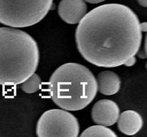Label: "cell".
<instances>
[{
    "instance_id": "5b68a950",
    "label": "cell",
    "mask_w": 147,
    "mask_h": 137,
    "mask_svg": "<svg viewBox=\"0 0 147 137\" xmlns=\"http://www.w3.org/2000/svg\"><path fill=\"white\" fill-rule=\"evenodd\" d=\"M79 132L77 118L65 109L46 111L40 117L36 126V134L39 137H77Z\"/></svg>"
},
{
    "instance_id": "52a82bcc",
    "label": "cell",
    "mask_w": 147,
    "mask_h": 137,
    "mask_svg": "<svg viewBox=\"0 0 147 137\" xmlns=\"http://www.w3.org/2000/svg\"><path fill=\"white\" fill-rule=\"evenodd\" d=\"M87 9L84 0H61L58 5V14L65 22L76 24L86 15Z\"/></svg>"
},
{
    "instance_id": "2e32d148",
    "label": "cell",
    "mask_w": 147,
    "mask_h": 137,
    "mask_svg": "<svg viewBox=\"0 0 147 137\" xmlns=\"http://www.w3.org/2000/svg\"><path fill=\"white\" fill-rule=\"evenodd\" d=\"M137 2L144 7H147V0H137Z\"/></svg>"
},
{
    "instance_id": "5bb4252c",
    "label": "cell",
    "mask_w": 147,
    "mask_h": 137,
    "mask_svg": "<svg viewBox=\"0 0 147 137\" xmlns=\"http://www.w3.org/2000/svg\"><path fill=\"white\" fill-rule=\"evenodd\" d=\"M140 27H141V30H142V32H146L147 30V24L146 22H143L141 24L140 23Z\"/></svg>"
},
{
    "instance_id": "ba28073f",
    "label": "cell",
    "mask_w": 147,
    "mask_h": 137,
    "mask_svg": "<svg viewBox=\"0 0 147 137\" xmlns=\"http://www.w3.org/2000/svg\"><path fill=\"white\" fill-rule=\"evenodd\" d=\"M143 125L142 116L133 110H127L122 112L117 120L118 128L125 135H135L140 131Z\"/></svg>"
},
{
    "instance_id": "7a4b0ae2",
    "label": "cell",
    "mask_w": 147,
    "mask_h": 137,
    "mask_svg": "<svg viewBox=\"0 0 147 137\" xmlns=\"http://www.w3.org/2000/svg\"><path fill=\"white\" fill-rule=\"evenodd\" d=\"M39 61L38 45L28 33L0 27V85L22 84L35 72Z\"/></svg>"
},
{
    "instance_id": "8992f818",
    "label": "cell",
    "mask_w": 147,
    "mask_h": 137,
    "mask_svg": "<svg viewBox=\"0 0 147 137\" xmlns=\"http://www.w3.org/2000/svg\"><path fill=\"white\" fill-rule=\"evenodd\" d=\"M120 109L116 102L110 99H101L93 105L91 117L93 122L109 126L117 122Z\"/></svg>"
},
{
    "instance_id": "8fae6325",
    "label": "cell",
    "mask_w": 147,
    "mask_h": 137,
    "mask_svg": "<svg viewBox=\"0 0 147 137\" xmlns=\"http://www.w3.org/2000/svg\"><path fill=\"white\" fill-rule=\"evenodd\" d=\"M21 84V89L26 94H34L41 87L42 81L38 74H33Z\"/></svg>"
},
{
    "instance_id": "7c38bea8",
    "label": "cell",
    "mask_w": 147,
    "mask_h": 137,
    "mask_svg": "<svg viewBox=\"0 0 147 137\" xmlns=\"http://www.w3.org/2000/svg\"><path fill=\"white\" fill-rule=\"evenodd\" d=\"M146 37L145 38V41H144V45L143 48H142V49H139V51L136 53V55H137L138 57L142 59H146Z\"/></svg>"
},
{
    "instance_id": "9c48e42d",
    "label": "cell",
    "mask_w": 147,
    "mask_h": 137,
    "mask_svg": "<svg viewBox=\"0 0 147 137\" xmlns=\"http://www.w3.org/2000/svg\"><path fill=\"white\" fill-rule=\"evenodd\" d=\"M98 91L106 96H111L117 94L121 88V78L115 72L111 71H103L97 76Z\"/></svg>"
},
{
    "instance_id": "30bf717a",
    "label": "cell",
    "mask_w": 147,
    "mask_h": 137,
    "mask_svg": "<svg viewBox=\"0 0 147 137\" xmlns=\"http://www.w3.org/2000/svg\"><path fill=\"white\" fill-rule=\"evenodd\" d=\"M80 137H116L117 135L113 130L106 126L98 124L88 127L82 132Z\"/></svg>"
},
{
    "instance_id": "9a60e30c",
    "label": "cell",
    "mask_w": 147,
    "mask_h": 137,
    "mask_svg": "<svg viewBox=\"0 0 147 137\" xmlns=\"http://www.w3.org/2000/svg\"><path fill=\"white\" fill-rule=\"evenodd\" d=\"M84 1H87V2L90 3V4H98V3L103 2V1H106V0H84Z\"/></svg>"
},
{
    "instance_id": "4fadbf2b",
    "label": "cell",
    "mask_w": 147,
    "mask_h": 137,
    "mask_svg": "<svg viewBox=\"0 0 147 137\" xmlns=\"http://www.w3.org/2000/svg\"><path fill=\"white\" fill-rule=\"evenodd\" d=\"M136 57H135V56H134V57H131V58H129V59L127 60V61H126V62L123 64V65H125L126 67H132V66L134 65L135 64H136Z\"/></svg>"
},
{
    "instance_id": "277c9868",
    "label": "cell",
    "mask_w": 147,
    "mask_h": 137,
    "mask_svg": "<svg viewBox=\"0 0 147 137\" xmlns=\"http://www.w3.org/2000/svg\"><path fill=\"white\" fill-rule=\"evenodd\" d=\"M53 0H0V24L24 28L41 21L53 6Z\"/></svg>"
},
{
    "instance_id": "6da1fadb",
    "label": "cell",
    "mask_w": 147,
    "mask_h": 137,
    "mask_svg": "<svg viewBox=\"0 0 147 137\" xmlns=\"http://www.w3.org/2000/svg\"><path fill=\"white\" fill-rule=\"evenodd\" d=\"M142 41L140 21L121 4H106L86 13L78 25L76 42L83 59L99 67L123 65L136 56Z\"/></svg>"
},
{
    "instance_id": "3957f363",
    "label": "cell",
    "mask_w": 147,
    "mask_h": 137,
    "mask_svg": "<svg viewBox=\"0 0 147 137\" xmlns=\"http://www.w3.org/2000/svg\"><path fill=\"white\" fill-rule=\"evenodd\" d=\"M50 97L67 111H80L87 107L98 93L97 81L90 70L78 63L59 67L50 78Z\"/></svg>"
}]
</instances>
